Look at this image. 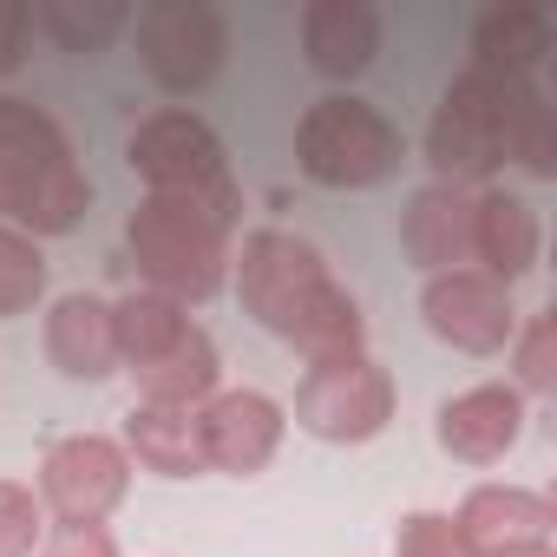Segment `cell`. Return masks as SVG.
<instances>
[{
	"mask_svg": "<svg viewBox=\"0 0 557 557\" xmlns=\"http://www.w3.org/2000/svg\"><path fill=\"white\" fill-rule=\"evenodd\" d=\"M34 557H119V537L106 524H47Z\"/></svg>",
	"mask_w": 557,
	"mask_h": 557,
	"instance_id": "4316f807",
	"label": "cell"
},
{
	"mask_svg": "<svg viewBox=\"0 0 557 557\" xmlns=\"http://www.w3.org/2000/svg\"><path fill=\"white\" fill-rule=\"evenodd\" d=\"M125 459L132 466H145V472H158V479H197V472H210L203 466V433H197V407H151V400H138L132 413H125Z\"/></svg>",
	"mask_w": 557,
	"mask_h": 557,
	"instance_id": "d6986e66",
	"label": "cell"
},
{
	"mask_svg": "<svg viewBox=\"0 0 557 557\" xmlns=\"http://www.w3.org/2000/svg\"><path fill=\"white\" fill-rule=\"evenodd\" d=\"M420 315H426L433 342H446L453 355H498V348H511V335H518L511 289L492 283L485 269H446V275H426Z\"/></svg>",
	"mask_w": 557,
	"mask_h": 557,
	"instance_id": "8fae6325",
	"label": "cell"
},
{
	"mask_svg": "<svg viewBox=\"0 0 557 557\" xmlns=\"http://www.w3.org/2000/svg\"><path fill=\"white\" fill-rule=\"evenodd\" d=\"M47 361L66 374V381H112L119 374V322H112V302L106 296H60L47 309Z\"/></svg>",
	"mask_w": 557,
	"mask_h": 557,
	"instance_id": "e0dca14e",
	"label": "cell"
},
{
	"mask_svg": "<svg viewBox=\"0 0 557 557\" xmlns=\"http://www.w3.org/2000/svg\"><path fill=\"white\" fill-rule=\"evenodd\" d=\"M296 164L322 190H374L407 164V138L381 106L329 92L296 125Z\"/></svg>",
	"mask_w": 557,
	"mask_h": 557,
	"instance_id": "5b68a950",
	"label": "cell"
},
{
	"mask_svg": "<svg viewBox=\"0 0 557 557\" xmlns=\"http://www.w3.org/2000/svg\"><path fill=\"white\" fill-rule=\"evenodd\" d=\"M230 230H236L230 210L145 190V203L125 223V249H132L151 296H171L177 309H190L230 283Z\"/></svg>",
	"mask_w": 557,
	"mask_h": 557,
	"instance_id": "3957f363",
	"label": "cell"
},
{
	"mask_svg": "<svg viewBox=\"0 0 557 557\" xmlns=\"http://www.w3.org/2000/svg\"><path fill=\"white\" fill-rule=\"evenodd\" d=\"M524 86H531V79H492V73H479V66H466V73L446 86V99H440V112H433V125H426L433 184H466V190H479V184L505 164V138H511V112H518Z\"/></svg>",
	"mask_w": 557,
	"mask_h": 557,
	"instance_id": "8992f818",
	"label": "cell"
},
{
	"mask_svg": "<svg viewBox=\"0 0 557 557\" xmlns=\"http://www.w3.org/2000/svg\"><path fill=\"white\" fill-rule=\"evenodd\" d=\"M92 210L73 138L34 99H0V223L21 236H66Z\"/></svg>",
	"mask_w": 557,
	"mask_h": 557,
	"instance_id": "7a4b0ae2",
	"label": "cell"
},
{
	"mask_svg": "<svg viewBox=\"0 0 557 557\" xmlns=\"http://www.w3.org/2000/svg\"><path fill=\"white\" fill-rule=\"evenodd\" d=\"M27 34H34V8L0 0V79H8V73L27 60Z\"/></svg>",
	"mask_w": 557,
	"mask_h": 557,
	"instance_id": "83f0119b",
	"label": "cell"
},
{
	"mask_svg": "<svg viewBox=\"0 0 557 557\" xmlns=\"http://www.w3.org/2000/svg\"><path fill=\"white\" fill-rule=\"evenodd\" d=\"M511 387L518 394H557V315H531L518 335H511Z\"/></svg>",
	"mask_w": 557,
	"mask_h": 557,
	"instance_id": "cb8c5ba5",
	"label": "cell"
},
{
	"mask_svg": "<svg viewBox=\"0 0 557 557\" xmlns=\"http://www.w3.org/2000/svg\"><path fill=\"white\" fill-rule=\"evenodd\" d=\"M498 557H557L550 544H524V550H498Z\"/></svg>",
	"mask_w": 557,
	"mask_h": 557,
	"instance_id": "f1b7e54d",
	"label": "cell"
},
{
	"mask_svg": "<svg viewBox=\"0 0 557 557\" xmlns=\"http://www.w3.org/2000/svg\"><path fill=\"white\" fill-rule=\"evenodd\" d=\"M230 275H236L243 315L275 342H289L309 368L368 355L361 302L335 283L322 249L302 243L296 230H249L243 249H230Z\"/></svg>",
	"mask_w": 557,
	"mask_h": 557,
	"instance_id": "6da1fadb",
	"label": "cell"
},
{
	"mask_svg": "<svg viewBox=\"0 0 557 557\" xmlns=\"http://www.w3.org/2000/svg\"><path fill=\"white\" fill-rule=\"evenodd\" d=\"M119 322V368L138 381V400L151 407H203L223 381L216 342L190 322V309H177L171 296L132 289L112 302Z\"/></svg>",
	"mask_w": 557,
	"mask_h": 557,
	"instance_id": "277c9868",
	"label": "cell"
},
{
	"mask_svg": "<svg viewBox=\"0 0 557 557\" xmlns=\"http://www.w3.org/2000/svg\"><path fill=\"white\" fill-rule=\"evenodd\" d=\"M381 8L374 0H309L302 8V60L322 79H361L381 53Z\"/></svg>",
	"mask_w": 557,
	"mask_h": 557,
	"instance_id": "2e32d148",
	"label": "cell"
},
{
	"mask_svg": "<svg viewBox=\"0 0 557 557\" xmlns=\"http://www.w3.org/2000/svg\"><path fill=\"white\" fill-rule=\"evenodd\" d=\"M472 197L466 184H426L407 197L400 210V249L413 269L446 275V269H472Z\"/></svg>",
	"mask_w": 557,
	"mask_h": 557,
	"instance_id": "9a60e30c",
	"label": "cell"
},
{
	"mask_svg": "<svg viewBox=\"0 0 557 557\" xmlns=\"http://www.w3.org/2000/svg\"><path fill=\"white\" fill-rule=\"evenodd\" d=\"M466 557H498V550H524V544H550L557 531V505L531 485H472L459 498V511H446Z\"/></svg>",
	"mask_w": 557,
	"mask_h": 557,
	"instance_id": "4fadbf2b",
	"label": "cell"
},
{
	"mask_svg": "<svg viewBox=\"0 0 557 557\" xmlns=\"http://www.w3.org/2000/svg\"><path fill=\"white\" fill-rule=\"evenodd\" d=\"M132 40H138V66L177 99L203 92L230 53V27L210 0H145L132 14Z\"/></svg>",
	"mask_w": 557,
	"mask_h": 557,
	"instance_id": "ba28073f",
	"label": "cell"
},
{
	"mask_svg": "<svg viewBox=\"0 0 557 557\" xmlns=\"http://www.w3.org/2000/svg\"><path fill=\"white\" fill-rule=\"evenodd\" d=\"M505 164L531 171V177H557V106L544 99V86L531 79L518 112H511V138H505Z\"/></svg>",
	"mask_w": 557,
	"mask_h": 557,
	"instance_id": "7402d4cb",
	"label": "cell"
},
{
	"mask_svg": "<svg viewBox=\"0 0 557 557\" xmlns=\"http://www.w3.org/2000/svg\"><path fill=\"white\" fill-rule=\"evenodd\" d=\"M34 27L53 34L66 53H106L132 27V8H125V0H40Z\"/></svg>",
	"mask_w": 557,
	"mask_h": 557,
	"instance_id": "44dd1931",
	"label": "cell"
},
{
	"mask_svg": "<svg viewBox=\"0 0 557 557\" xmlns=\"http://www.w3.org/2000/svg\"><path fill=\"white\" fill-rule=\"evenodd\" d=\"M132 492V459L119 440L106 433H66L40 453V511H53V524H106Z\"/></svg>",
	"mask_w": 557,
	"mask_h": 557,
	"instance_id": "30bf717a",
	"label": "cell"
},
{
	"mask_svg": "<svg viewBox=\"0 0 557 557\" xmlns=\"http://www.w3.org/2000/svg\"><path fill=\"white\" fill-rule=\"evenodd\" d=\"M537 249H544V223L524 197L511 190H479L472 197V269H485L492 283H518V275L537 269Z\"/></svg>",
	"mask_w": 557,
	"mask_h": 557,
	"instance_id": "ac0fdd59",
	"label": "cell"
},
{
	"mask_svg": "<svg viewBox=\"0 0 557 557\" xmlns=\"http://www.w3.org/2000/svg\"><path fill=\"white\" fill-rule=\"evenodd\" d=\"M394 420V374L368 355L315 361L296 381V426L322 446H361Z\"/></svg>",
	"mask_w": 557,
	"mask_h": 557,
	"instance_id": "9c48e42d",
	"label": "cell"
},
{
	"mask_svg": "<svg viewBox=\"0 0 557 557\" xmlns=\"http://www.w3.org/2000/svg\"><path fill=\"white\" fill-rule=\"evenodd\" d=\"M394 557H466V544L446 511H407L394 524Z\"/></svg>",
	"mask_w": 557,
	"mask_h": 557,
	"instance_id": "484cf974",
	"label": "cell"
},
{
	"mask_svg": "<svg viewBox=\"0 0 557 557\" xmlns=\"http://www.w3.org/2000/svg\"><path fill=\"white\" fill-rule=\"evenodd\" d=\"M544 60H550V21H544V8L505 0V8L479 14V27H472V60H466V66H479V73H492V79H531Z\"/></svg>",
	"mask_w": 557,
	"mask_h": 557,
	"instance_id": "ffe728a7",
	"label": "cell"
},
{
	"mask_svg": "<svg viewBox=\"0 0 557 557\" xmlns=\"http://www.w3.org/2000/svg\"><path fill=\"white\" fill-rule=\"evenodd\" d=\"M40 296H47V256H40V243L0 223V322L34 315Z\"/></svg>",
	"mask_w": 557,
	"mask_h": 557,
	"instance_id": "603a6c76",
	"label": "cell"
},
{
	"mask_svg": "<svg viewBox=\"0 0 557 557\" xmlns=\"http://www.w3.org/2000/svg\"><path fill=\"white\" fill-rule=\"evenodd\" d=\"M197 433H203V466L210 472L256 479L275 453H283L289 413H283V400H269L262 387H216L197 407Z\"/></svg>",
	"mask_w": 557,
	"mask_h": 557,
	"instance_id": "7c38bea8",
	"label": "cell"
},
{
	"mask_svg": "<svg viewBox=\"0 0 557 557\" xmlns=\"http://www.w3.org/2000/svg\"><path fill=\"white\" fill-rule=\"evenodd\" d=\"M132 171L145 177L151 197H190V203H210V210H243L236 197V177H230V151L216 138L210 119H197L190 106H164L151 119H138L132 145H125Z\"/></svg>",
	"mask_w": 557,
	"mask_h": 557,
	"instance_id": "52a82bcc",
	"label": "cell"
},
{
	"mask_svg": "<svg viewBox=\"0 0 557 557\" xmlns=\"http://www.w3.org/2000/svg\"><path fill=\"white\" fill-rule=\"evenodd\" d=\"M524 433V394L511 381H485V387H466L440 407L433 420V440L446 459L459 466H498Z\"/></svg>",
	"mask_w": 557,
	"mask_h": 557,
	"instance_id": "5bb4252c",
	"label": "cell"
},
{
	"mask_svg": "<svg viewBox=\"0 0 557 557\" xmlns=\"http://www.w3.org/2000/svg\"><path fill=\"white\" fill-rule=\"evenodd\" d=\"M47 537V511L34 498V485L0 479V557H34Z\"/></svg>",
	"mask_w": 557,
	"mask_h": 557,
	"instance_id": "d4e9b609",
	"label": "cell"
}]
</instances>
